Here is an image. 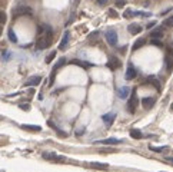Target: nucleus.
Returning a JSON list of instances; mask_svg holds the SVG:
<instances>
[{
    "label": "nucleus",
    "instance_id": "obj_32",
    "mask_svg": "<svg viewBox=\"0 0 173 172\" xmlns=\"http://www.w3.org/2000/svg\"><path fill=\"white\" fill-rule=\"evenodd\" d=\"M108 2H109V0H97V5L99 6H104Z\"/></svg>",
    "mask_w": 173,
    "mask_h": 172
},
{
    "label": "nucleus",
    "instance_id": "obj_6",
    "mask_svg": "<svg viewBox=\"0 0 173 172\" xmlns=\"http://www.w3.org/2000/svg\"><path fill=\"white\" fill-rule=\"evenodd\" d=\"M164 65H166L168 70L173 69V50L172 49H168V53L164 56Z\"/></svg>",
    "mask_w": 173,
    "mask_h": 172
},
{
    "label": "nucleus",
    "instance_id": "obj_31",
    "mask_svg": "<svg viewBox=\"0 0 173 172\" xmlns=\"http://www.w3.org/2000/svg\"><path fill=\"white\" fill-rule=\"evenodd\" d=\"M125 3H126L125 0H116V7H119V9H120V7H125Z\"/></svg>",
    "mask_w": 173,
    "mask_h": 172
},
{
    "label": "nucleus",
    "instance_id": "obj_11",
    "mask_svg": "<svg viewBox=\"0 0 173 172\" xmlns=\"http://www.w3.org/2000/svg\"><path fill=\"white\" fill-rule=\"evenodd\" d=\"M42 82V78L40 76H32V78H29L27 80H26V86H37L39 83Z\"/></svg>",
    "mask_w": 173,
    "mask_h": 172
},
{
    "label": "nucleus",
    "instance_id": "obj_5",
    "mask_svg": "<svg viewBox=\"0 0 173 172\" xmlns=\"http://www.w3.org/2000/svg\"><path fill=\"white\" fill-rule=\"evenodd\" d=\"M106 40L110 46H116L117 43V33L115 30H108L106 32Z\"/></svg>",
    "mask_w": 173,
    "mask_h": 172
},
{
    "label": "nucleus",
    "instance_id": "obj_25",
    "mask_svg": "<svg viewBox=\"0 0 173 172\" xmlns=\"http://www.w3.org/2000/svg\"><path fill=\"white\" fill-rule=\"evenodd\" d=\"M9 39H10V42H13V43H16L17 42V37H16V35H14V32L12 30V29H9Z\"/></svg>",
    "mask_w": 173,
    "mask_h": 172
},
{
    "label": "nucleus",
    "instance_id": "obj_14",
    "mask_svg": "<svg viewBox=\"0 0 173 172\" xmlns=\"http://www.w3.org/2000/svg\"><path fill=\"white\" fill-rule=\"evenodd\" d=\"M129 93H130V89L127 88V86H123V88H120L117 90V96L120 99H126L129 96Z\"/></svg>",
    "mask_w": 173,
    "mask_h": 172
},
{
    "label": "nucleus",
    "instance_id": "obj_21",
    "mask_svg": "<svg viewBox=\"0 0 173 172\" xmlns=\"http://www.w3.org/2000/svg\"><path fill=\"white\" fill-rule=\"evenodd\" d=\"M47 125L50 126V128H53V129L56 130V132H57V134H59V135H60V136H65V138H66V136H67V134H66V132H63V130H60V129H59V128H57V126L55 125V123H53V122H51V121H49V122H47Z\"/></svg>",
    "mask_w": 173,
    "mask_h": 172
},
{
    "label": "nucleus",
    "instance_id": "obj_38",
    "mask_svg": "<svg viewBox=\"0 0 173 172\" xmlns=\"http://www.w3.org/2000/svg\"><path fill=\"white\" fill-rule=\"evenodd\" d=\"M170 111H173V103H172V106H170Z\"/></svg>",
    "mask_w": 173,
    "mask_h": 172
},
{
    "label": "nucleus",
    "instance_id": "obj_4",
    "mask_svg": "<svg viewBox=\"0 0 173 172\" xmlns=\"http://www.w3.org/2000/svg\"><path fill=\"white\" fill-rule=\"evenodd\" d=\"M42 156L44 159H49V161H55V162H65L66 161L65 156H57V155L53 154V152H43Z\"/></svg>",
    "mask_w": 173,
    "mask_h": 172
},
{
    "label": "nucleus",
    "instance_id": "obj_26",
    "mask_svg": "<svg viewBox=\"0 0 173 172\" xmlns=\"http://www.w3.org/2000/svg\"><path fill=\"white\" fill-rule=\"evenodd\" d=\"M150 149L153 152H163L164 149H168V146H150Z\"/></svg>",
    "mask_w": 173,
    "mask_h": 172
},
{
    "label": "nucleus",
    "instance_id": "obj_23",
    "mask_svg": "<svg viewBox=\"0 0 173 172\" xmlns=\"http://www.w3.org/2000/svg\"><path fill=\"white\" fill-rule=\"evenodd\" d=\"M147 82L153 85V86L157 89V90H160V85H159V82H157V79H154V78H149V79H147Z\"/></svg>",
    "mask_w": 173,
    "mask_h": 172
},
{
    "label": "nucleus",
    "instance_id": "obj_33",
    "mask_svg": "<svg viewBox=\"0 0 173 172\" xmlns=\"http://www.w3.org/2000/svg\"><path fill=\"white\" fill-rule=\"evenodd\" d=\"M20 109H23V111H29L30 106H29V105H20Z\"/></svg>",
    "mask_w": 173,
    "mask_h": 172
},
{
    "label": "nucleus",
    "instance_id": "obj_1",
    "mask_svg": "<svg viewBox=\"0 0 173 172\" xmlns=\"http://www.w3.org/2000/svg\"><path fill=\"white\" fill-rule=\"evenodd\" d=\"M51 27L49 24H42L37 29V42H36V49L43 50L47 49L51 43Z\"/></svg>",
    "mask_w": 173,
    "mask_h": 172
},
{
    "label": "nucleus",
    "instance_id": "obj_18",
    "mask_svg": "<svg viewBox=\"0 0 173 172\" xmlns=\"http://www.w3.org/2000/svg\"><path fill=\"white\" fill-rule=\"evenodd\" d=\"M142 136H143L142 130H139V129H130V138H133V139H142Z\"/></svg>",
    "mask_w": 173,
    "mask_h": 172
},
{
    "label": "nucleus",
    "instance_id": "obj_22",
    "mask_svg": "<svg viewBox=\"0 0 173 172\" xmlns=\"http://www.w3.org/2000/svg\"><path fill=\"white\" fill-rule=\"evenodd\" d=\"M145 43H146L145 39H137V40L135 42V45H133V47H132V49H133V50H137V49H140V47L143 46Z\"/></svg>",
    "mask_w": 173,
    "mask_h": 172
},
{
    "label": "nucleus",
    "instance_id": "obj_13",
    "mask_svg": "<svg viewBox=\"0 0 173 172\" xmlns=\"http://www.w3.org/2000/svg\"><path fill=\"white\" fill-rule=\"evenodd\" d=\"M90 168H94V169H102V171H108L109 165L108 163H100V162H90L87 163Z\"/></svg>",
    "mask_w": 173,
    "mask_h": 172
},
{
    "label": "nucleus",
    "instance_id": "obj_28",
    "mask_svg": "<svg viewBox=\"0 0 173 172\" xmlns=\"http://www.w3.org/2000/svg\"><path fill=\"white\" fill-rule=\"evenodd\" d=\"M56 57V52H51L50 55H47V57H46V63H50L53 59Z\"/></svg>",
    "mask_w": 173,
    "mask_h": 172
},
{
    "label": "nucleus",
    "instance_id": "obj_3",
    "mask_svg": "<svg viewBox=\"0 0 173 172\" xmlns=\"http://www.w3.org/2000/svg\"><path fill=\"white\" fill-rule=\"evenodd\" d=\"M13 13L14 16H30V14H33V10L29 6H19L14 9Z\"/></svg>",
    "mask_w": 173,
    "mask_h": 172
},
{
    "label": "nucleus",
    "instance_id": "obj_24",
    "mask_svg": "<svg viewBox=\"0 0 173 172\" xmlns=\"http://www.w3.org/2000/svg\"><path fill=\"white\" fill-rule=\"evenodd\" d=\"M163 26H166V27H173V16H170V17H168L164 20Z\"/></svg>",
    "mask_w": 173,
    "mask_h": 172
},
{
    "label": "nucleus",
    "instance_id": "obj_10",
    "mask_svg": "<svg viewBox=\"0 0 173 172\" xmlns=\"http://www.w3.org/2000/svg\"><path fill=\"white\" fill-rule=\"evenodd\" d=\"M115 119H116V113H113V112H110V113H104L102 116V121L106 123L108 126H110L115 122Z\"/></svg>",
    "mask_w": 173,
    "mask_h": 172
},
{
    "label": "nucleus",
    "instance_id": "obj_16",
    "mask_svg": "<svg viewBox=\"0 0 173 172\" xmlns=\"http://www.w3.org/2000/svg\"><path fill=\"white\" fill-rule=\"evenodd\" d=\"M150 37L152 39H162L163 37V30L162 29H154L150 32Z\"/></svg>",
    "mask_w": 173,
    "mask_h": 172
},
{
    "label": "nucleus",
    "instance_id": "obj_39",
    "mask_svg": "<svg viewBox=\"0 0 173 172\" xmlns=\"http://www.w3.org/2000/svg\"><path fill=\"white\" fill-rule=\"evenodd\" d=\"M0 33H2V27H0Z\"/></svg>",
    "mask_w": 173,
    "mask_h": 172
},
{
    "label": "nucleus",
    "instance_id": "obj_20",
    "mask_svg": "<svg viewBox=\"0 0 173 172\" xmlns=\"http://www.w3.org/2000/svg\"><path fill=\"white\" fill-rule=\"evenodd\" d=\"M100 144H103V145H117L119 144V139H116V138H108V139L100 141Z\"/></svg>",
    "mask_w": 173,
    "mask_h": 172
},
{
    "label": "nucleus",
    "instance_id": "obj_29",
    "mask_svg": "<svg viewBox=\"0 0 173 172\" xmlns=\"http://www.w3.org/2000/svg\"><path fill=\"white\" fill-rule=\"evenodd\" d=\"M152 45H153V46H157V47H163V43L160 42L159 39H152Z\"/></svg>",
    "mask_w": 173,
    "mask_h": 172
},
{
    "label": "nucleus",
    "instance_id": "obj_2",
    "mask_svg": "<svg viewBox=\"0 0 173 172\" xmlns=\"http://www.w3.org/2000/svg\"><path fill=\"white\" fill-rule=\"evenodd\" d=\"M137 106H139V99H137L136 90H133L130 95V99H129V102H127V111L130 112V113H135Z\"/></svg>",
    "mask_w": 173,
    "mask_h": 172
},
{
    "label": "nucleus",
    "instance_id": "obj_15",
    "mask_svg": "<svg viewBox=\"0 0 173 172\" xmlns=\"http://www.w3.org/2000/svg\"><path fill=\"white\" fill-rule=\"evenodd\" d=\"M142 105L145 109H150V108H153L154 105V99L153 98H143L142 99Z\"/></svg>",
    "mask_w": 173,
    "mask_h": 172
},
{
    "label": "nucleus",
    "instance_id": "obj_19",
    "mask_svg": "<svg viewBox=\"0 0 173 172\" xmlns=\"http://www.w3.org/2000/svg\"><path fill=\"white\" fill-rule=\"evenodd\" d=\"M72 65H77L80 66V68H90V63H87V62H83V60H79V59H75V60H72L70 62Z\"/></svg>",
    "mask_w": 173,
    "mask_h": 172
},
{
    "label": "nucleus",
    "instance_id": "obj_36",
    "mask_svg": "<svg viewBox=\"0 0 173 172\" xmlns=\"http://www.w3.org/2000/svg\"><path fill=\"white\" fill-rule=\"evenodd\" d=\"M164 161H169V162L173 163V158H170V156H168V158H164Z\"/></svg>",
    "mask_w": 173,
    "mask_h": 172
},
{
    "label": "nucleus",
    "instance_id": "obj_9",
    "mask_svg": "<svg viewBox=\"0 0 173 172\" xmlns=\"http://www.w3.org/2000/svg\"><path fill=\"white\" fill-rule=\"evenodd\" d=\"M136 76H137V72H136L135 66H133V65H129V66H127V70H126V75H125L126 80H133Z\"/></svg>",
    "mask_w": 173,
    "mask_h": 172
},
{
    "label": "nucleus",
    "instance_id": "obj_8",
    "mask_svg": "<svg viewBox=\"0 0 173 172\" xmlns=\"http://www.w3.org/2000/svg\"><path fill=\"white\" fill-rule=\"evenodd\" d=\"M69 42H70V32L66 30L65 35H63V39H62L60 45H59V49H60V50H65L66 47L69 46Z\"/></svg>",
    "mask_w": 173,
    "mask_h": 172
},
{
    "label": "nucleus",
    "instance_id": "obj_35",
    "mask_svg": "<svg viewBox=\"0 0 173 172\" xmlns=\"http://www.w3.org/2000/svg\"><path fill=\"white\" fill-rule=\"evenodd\" d=\"M154 24H156V22H154V20H153V22H152V23H149V24H147V27H153Z\"/></svg>",
    "mask_w": 173,
    "mask_h": 172
},
{
    "label": "nucleus",
    "instance_id": "obj_7",
    "mask_svg": "<svg viewBox=\"0 0 173 172\" xmlns=\"http://www.w3.org/2000/svg\"><path fill=\"white\" fill-rule=\"evenodd\" d=\"M106 66H108V69H110V70H116V69L120 68V60H119L117 57H115V56H112V57L108 60Z\"/></svg>",
    "mask_w": 173,
    "mask_h": 172
},
{
    "label": "nucleus",
    "instance_id": "obj_34",
    "mask_svg": "<svg viewBox=\"0 0 173 172\" xmlns=\"http://www.w3.org/2000/svg\"><path fill=\"white\" fill-rule=\"evenodd\" d=\"M109 12H110V16H112V17H117L116 12H115V10H113V9H110V10H109Z\"/></svg>",
    "mask_w": 173,
    "mask_h": 172
},
{
    "label": "nucleus",
    "instance_id": "obj_30",
    "mask_svg": "<svg viewBox=\"0 0 173 172\" xmlns=\"http://www.w3.org/2000/svg\"><path fill=\"white\" fill-rule=\"evenodd\" d=\"M132 16H135V12L130 9H127L126 12H125V17H132Z\"/></svg>",
    "mask_w": 173,
    "mask_h": 172
},
{
    "label": "nucleus",
    "instance_id": "obj_37",
    "mask_svg": "<svg viewBox=\"0 0 173 172\" xmlns=\"http://www.w3.org/2000/svg\"><path fill=\"white\" fill-rule=\"evenodd\" d=\"M79 2L80 0H75V5H79Z\"/></svg>",
    "mask_w": 173,
    "mask_h": 172
},
{
    "label": "nucleus",
    "instance_id": "obj_17",
    "mask_svg": "<svg viewBox=\"0 0 173 172\" xmlns=\"http://www.w3.org/2000/svg\"><path fill=\"white\" fill-rule=\"evenodd\" d=\"M22 128L24 130H32V132H40L42 130V128L37 125H22Z\"/></svg>",
    "mask_w": 173,
    "mask_h": 172
},
{
    "label": "nucleus",
    "instance_id": "obj_27",
    "mask_svg": "<svg viewBox=\"0 0 173 172\" xmlns=\"http://www.w3.org/2000/svg\"><path fill=\"white\" fill-rule=\"evenodd\" d=\"M6 20H7V17H6V13L3 12V10H0V23L5 24V23H6Z\"/></svg>",
    "mask_w": 173,
    "mask_h": 172
},
{
    "label": "nucleus",
    "instance_id": "obj_12",
    "mask_svg": "<svg viewBox=\"0 0 173 172\" xmlns=\"http://www.w3.org/2000/svg\"><path fill=\"white\" fill-rule=\"evenodd\" d=\"M127 30H129L130 35H139L142 32V26H139V24H136V23H132L127 26Z\"/></svg>",
    "mask_w": 173,
    "mask_h": 172
}]
</instances>
